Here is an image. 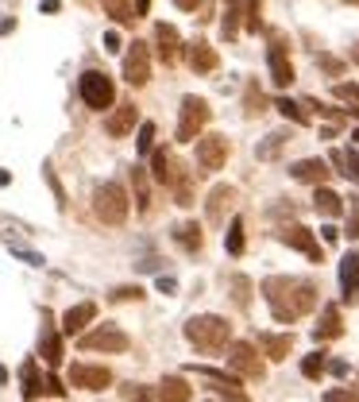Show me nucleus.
<instances>
[{
  "mask_svg": "<svg viewBox=\"0 0 359 402\" xmlns=\"http://www.w3.org/2000/svg\"><path fill=\"white\" fill-rule=\"evenodd\" d=\"M263 298L271 305V314L278 321H298L305 317L317 305V286L313 283H298V279H286V275H274L263 283Z\"/></svg>",
  "mask_w": 359,
  "mask_h": 402,
  "instance_id": "1",
  "label": "nucleus"
},
{
  "mask_svg": "<svg viewBox=\"0 0 359 402\" xmlns=\"http://www.w3.org/2000/svg\"><path fill=\"white\" fill-rule=\"evenodd\" d=\"M185 341L194 344L197 352H224L232 344V325L216 314H197L185 321Z\"/></svg>",
  "mask_w": 359,
  "mask_h": 402,
  "instance_id": "2",
  "label": "nucleus"
},
{
  "mask_svg": "<svg viewBox=\"0 0 359 402\" xmlns=\"http://www.w3.org/2000/svg\"><path fill=\"white\" fill-rule=\"evenodd\" d=\"M93 209H97V217L105 221V225H124L127 221V194L120 182H101L97 190H93Z\"/></svg>",
  "mask_w": 359,
  "mask_h": 402,
  "instance_id": "3",
  "label": "nucleus"
},
{
  "mask_svg": "<svg viewBox=\"0 0 359 402\" xmlns=\"http://www.w3.org/2000/svg\"><path fill=\"white\" fill-rule=\"evenodd\" d=\"M209 117H213V108H209L205 97H182V108H178V143H189V139L201 136Z\"/></svg>",
  "mask_w": 359,
  "mask_h": 402,
  "instance_id": "4",
  "label": "nucleus"
},
{
  "mask_svg": "<svg viewBox=\"0 0 359 402\" xmlns=\"http://www.w3.org/2000/svg\"><path fill=\"white\" fill-rule=\"evenodd\" d=\"M81 89V101H85L89 108H97V112H105V108H112V101H116V89H112V78L108 74H101V70H85L78 81Z\"/></svg>",
  "mask_w": 359,
  "mask_h": 402,
  "instance_id": "5",
  "label": "nucleus"
},
{
  "mask_svg": "<svg viewBox=\"0 0 359 402\" xmlns=\"http://www.w3.org/2000/svg\"><path fill=\"white\" fill-rule=\"evenodd\" d=\"M228 372H232L236 379H263V375H267V363H263V356L255 352L247 341H236L232 348H228Z\"/></svg>",
  "mask_w": 359,
  "mask_h": 402,
  "instance_id": "6",
  "label": "nucleus"
},
{
  "mask_svg": "<svg viewBox=\"0 0 359 402\" xmlns=\"http://www.w3.org/2000/svg\"><path fill=\"white\" fill-rule=\"evenodd\" d=\"M127 333L124 329H116V325H97L93 333L81 336V348L85 352H127Z\"/></svg>",
  "mask_w": 359,
  "mask_h": 402,
  "instance_id": "7",
  "label": "nucleus"
},
{
  "mask_svg": "<svg viewBox=\"0 0 359 402\" xmlns=\"http://www.w3.org/2000/svg\"><path fill=\"white\" fill-rule=\"evenodd\" d=\"M224 163H228V136L209 132V136L197 143V167H201L205 174H216V170H224Z\"/></svg>",
  "mask_w": 359,
  "mask_h": 402,
  "instance_id": "8",
  "label": "nucleus"
},
{
  "mask_svg": "<svg viewBox=\"0 0 359 402\" xmlns=\"http://www.w3.org/2000/svg\"><path fill=\"white\" fill-rule=\"evenodd\" d=\"M151 78V50L147 43H127V54H124V81L127 86H147Z\"/></svg>",
  "mask_w": 359,
  "mask_h": 402,
  "instance_id": "9",
  "label": "nucleus"
},
{
  "mask_svg": "<svg viewBox=\"0 0 359 402\" xmlns=\"http://www.w3.org/2000/svg\"><path fill=\"white\" fill-rule=\"evenodd\" d=\"M70 387L105 391V387H112V372H108V368H93V363H74V368H70Z\"/></svg>",
  "mask_w": 359,
  "mask_h": 402,
  "instance_id": "10",
  "label": "nucleus"
},
{
  "mask_svg": "<svg viewBox=\"0 0 359 402\" xmlns=\"http://www.w3.org/2000/svg\"><path fill=\"white\" fill-rule=\"evenodd\" d=\"M278 240L282 244H290V248H298L301 255H309L313 263H320V248H317V240H313V232L305 225H286L278 232Z\"/></svg>",
  "mask_w": 359,
  "mask_h": 402,
  "instance_id": "11",
  "label": "nucleus"
},
{
  "mask_svg": "<svg viewBox=\"0 0 359 402\" xmlns=\"http://www.w3.org/2000/svg\"><path fill=\"white\" fill-rule=\"evenodd\" d=\"M232 197H236V190L224 186V182L209 190V197H205V217H209V225H224V217L232 209Z\"/></svg>",
  "mask_w": 359,
  "mask_h": 402,
  "instance_id": "12",
  "label": "nucleus"
},
{
  "mask_svg": "<svg viewBox=\"0 0 359 402\" xmlns=\"http://www.w3.org/2000/svg\"><path fill=\"white\" fill-rule=\"evenodd\" d=\"M39 356L50 363V368H59L62 363V336L59 329H54V321H50V314L43 310V333H39Z\"/></svg>",
  "mask_w": 359,
  "mask_h": 402,
  "instance_id": "13",
  "label": "nucleus"
},
{
  "mask_svg": "<svg viewBox=\"0 0 359 402\" xmlns=\"http://www.w3.org/2000/svg\"><path fill=\"white\" fill-rule=\"evenodd\" d=\"M155 43H158V59H163L166 66H174V62L182 59V35H178L170 23H158L155 28Z\"/></svg>",
  "mask_w": 359,
  "mask_h": 402,
  "instance_id": "14",
  "label": "nucleus"
},
{
  "mask_svg": "<svg viewBox=\"0 0 359 402\" xmlns=\"http://www.w3.org/2000/svg\"><path fill=\"white\" fill-rule=\"evenodd\" d=\"M197 372L205 375V383L213 387L216 394H224L228 402H247V394L240 391V383H236V375L228 379V375H220V372H213V368H197Z\"/></svg>",
  "mask_w": 359,
  "mask_h": 402,
  "instance_id": "15",
  "label": "nucleus"
},
{
  "mask_svg": "<svg viewBox=\"0 0 359 402\" xmlns=\"http://www.w3.org/2000/svg\"><path fill=\"white\" fill-rule=\"evenodd\" d=\"M136 120H139L136 105H132V101H124V105H120L116 112H112V117L105 120V132H108L112 139H120V136H127V132L136 128Z\"/></svg>",
  "mask_w": 359,
  "mask_h": 402,
  "instance_id": "16",
  "label": "nucleus"
},
{
  "mask_svg": "<svg viewBox=\"0 0 359 402\" xmlns=\"http://www.w3.org/2000/svg\"><path fill=\"white\" fill-rule=\"evenodd\" d=\"M290 174L298 178V182H313V186H325L329 182V163H320V159H301V163H294Z\"/></svg>",
  "mask_w": 359,
  "mask_h": 402,
  "instance_id": "17",
  "label": "nucleus"
},
{
  "mask_svg": "<svg viewBox=\"0 0 359 402\" xmlns=\"http://www.w3.org/2000/svg\"><path fill=\"white\" fill-rule=\"evenodd\" d=\"M93 317H97V305L93 302H78V305H70L66 310V317H62V333H81V329H85L89 321H93Z\"/></svg>",
  "mask_w": 359,
  "mask_h": 402,
  "instance_id": "18",
  "label": "nucleus"
},
{
  "mask_svg": "<svg viewBox=\"0 0 359 402\" xmlns=\"http://www.w3.org/2000/svg\"><path fill=\"white\" fill-rule=\"evenodd\" d=\"M194 399V387L182 379V375H163L158 383V402H189Z\"/></svg>",
  "mask_w": 359,
  "mask_h": 402,
  "instance_id": "19",
  "label": "nucleus"
},
{
  "mask_svg": "<svg viewBox=\"0 0 359 402\" xmlns=\"http://www.w3.org/2000/svg\"><path fill=\"white\" fill-rule=\"evenodd\" d=\"M267 66H271V81L278 89H286L294 81V70H290V59H286V50L282 47H271L267 50Z\"/></svg>",
  "mask_w": 359,
  "mask_h": 402,
  "instance_id": "20",
  "label": "nucleus"
},
{
  "mask_svg": "<svg viewBox=\"0 0 359 402\" xmlns=\"http://www.w3.org/2000/svg\"><path fill=\"white\" fill-rule=\"evenodd\" d=\"M185 54H189V66H194L197 74H209V70H216V50L209 47L205 39H194L189 47H185Z\"/></svg>",
  "mask_w": 359,
  "mask_h": 402,
  "instance_id": "21",
  "label": "nucleus"
},
{
  "mask_svg": "<svg viewBox=\"0 0 359 402\" xmlns=\"http://www.w3.org/2000/svg\"><path fill=\"white\" fill-rule=\"evenodd\" d=\"M259 344H263V356H271L274 363H282L294 352V336L290 333H263Z\"/></svg>",
  "mask_w": 359,
  "mask_h": 402,
  "instance_id": "22",
  "label": "nucleus"
},
{
  "mask_svg": "<svg viewBox=\"0 0 359 402\" xmlns=\"http://www.w3.org/2000/svg\"><path fill=\"white\" fill-rule=\"evenodd\" d=\"M313 209H317V213L325 217V221H332V217L344 213V197L332 194L329 186H317V194H313Z\"/></svg>",
  "mask_w": 359,
  "mask_h": 402,
  "instance_id": "23",
  "label": "nucleus"
},
{
  "mask_svg": "<svg viewBox=\"0 0 359 402\" xmlns=\"http://www.w3.org/2000/svg\"><path fill=\"white\" fill-rule=\"evenodd\" d=\"M340 333H344V325H340V310H336V305H329V310L320 314V325L313 329V336H317V341H336Z\"/></svg>",
  "mask_w": 359,
  "mask_h": 402,
  "instance_id": "24",
  "label": "nucleus"
},
{
  "mask_svg": "<svg viewBox=\"0 0 359 402\" xmlns=\"http://www.w3.org/2000/svg\"><path fill=\"white\" fill-rule=\"evenodd\" d=\"M170 186H174V201L178 205H194V182H189V170L174 163V174H170Z\"/></svg>",
  "mask_w": 359,
  "mask_h": 402,
  "instance_id": "25",
  "label": "nucleus"
},
{
  "mask_svg": "<svg viewBox=\"0 0 359 402\" xmlns=\"http://www.w3.org/2000/svg\"><path fill=\"white\" fill-rule=\"evenodd\" d=\"M240 16H243V0H228V8H224V23H220V35L228 43L236 39V31H240Z\"/></svg>",
  "mask_w": 359,
  "mask_h": 402,
  "instance_id": "26",
  "label": "nucleus"
},
{
  "mask_svg": "<svg viewBox=\"0 0 359 402\" xmlns=\"http://www.w3.org/2000/svg\"><path fill=\"white\" fill-rule=\"evenodd\" d=\"M174 240L185 248V252H201V225H194V221H189V225H178Z\"/></svg>",
  "mask_w": 359,
  "mask_h": 402,
  "instance_id": "27",
  "label": "nucleus"
},
{
  "mask_svg": "<svg viewBox=\"0 0 359 402\" xmlns=\"http://www.w3.org/2000/svg\"><path fill=\"white\" fill-rule=\"evenodd\" d=\"M20 379H23V399H35V394H43V383H47V379H39V372H35V360H28L20 368Z\"/></svg>",
  "mask_w": 359,
  "mask_h": 402,
  "instance_id": "28",
  "label": "nucleus"
},
{
  "mask_svg": "<svg viewBox=\"0 0 359 402\" xmlns=\"http://www.w3.org/2000/svg\"><path fill=\"white\" fill-rule=\"evenodd\" d=\"M340 283H344V290H351L359 283V252H348L340 259Z\"/></svg>",
  "mask_w": 359,
  "mask_h": 402,
  "instance_id": "29",
  "label": "nucleus"
},
{
  "mask_svg": "<svg viewBox=\"0 0 359 402\" xmlns=\"http://www.w3.org/2000/svg\"><path fill=\"white\" fill-rule=\"evenodd\" d=\"M105 12H108V16H112L116 23H132V20L139 16L132 0H105Z\"/></svg>",
  "mask_w": 359,
  "mask_h": 402,
  "instance_id": "30",
  "label": "nucleus"
},
{
  "mask_svg": "<svg viewBox=\"0 0 359 402\" xmlns=\"http://www.w3.org/2000/svg\"><path fill=\"white\" fill-rule=\"evenodd\" d=\"M263 108H267V101H263L259 81H247V89H243V112H247V117H259Z\"/></svg>",
  "mask_w": 359,
  "mask_h": 402,
  "instance_id": "31",
  "label": "nucleus"
},
{
  "mask_svg": "<svg viewBox=\"0 0 359 402\" xmlns=\"http://www.w3.org/2000/svg\"><path fill=\"white\" fill-rule=\"evenodd\" d=\"M274 108H278V112H282V117H286V120H294V124H309V112H305V108H301L298 105V101H290V97H278V101H274Z\"/></svg>",
  "mask_w": 359,
  "mask_h": 402,
  "instance_id": "32",
  "label": "nucleus"
},
{
  "mask_svg": "<svg viewBox=\"0 0 359 402\" xmlns=\"http://www.w3.org/2000/svg\"><path fill=\"white\" fill-rule=\"evenodd\" d=\"M332 163H336V167L359 186V155L356 151H332Z\"/></svg>",
  "mask_w": 359,
  "mask_h": 402,
  "instance_id": "33",
  "label": "nucleus"
},
{
  "mask_svg": "<svg viewBox=\"0 0 359 402\" xmlns=\"http://www.w3.org/2000/svg\"><path fill=\"white\" fill-rule=\"evenodd\" d=\"M151 174H155L158 182H170L174 167H170V151H166V148H158L155 155H151Z\"/></svg>",
  "mask_w": 359,
  "mask_h": 402,
  "instance_id": "34",
  "label": "nucleus"
},
{
  "mask_svg": "<svg viewBox=\"0 0 359 402\" xmlns=\"http://www.w3.org/2000/svg\"><path fill=\"white\" fill-rule=\"evenodd\" d=\"M132 186H136V205H139V213H147L151 209V190H147V174L143 170H132Z\"/></svg>",
  "mask_w": 359,
  "mask_h": 402,
  "instance_id": "35",
  "label": "nucleus"
},
{
  "mask_svg": "<svg viewBox=\"0 0 359 402\" xmlns=\"http://www.w3.org/2000/svg\"><path fill=\"white\" fill-rule=\"evenodd\" d=\"M325 363H329V356H325V352H309L305 360H301V375H305V379H320Z\"/></svg>",
  "mask_w": 359,
  "mask_h": 402,
  "instance_id": "36",
  "label": "nucleus"
},
{
  "mask_svg": "<svg viewBox=\"0 0 359 402\" xmlns=\"http://www.w3.org/2000/svg\"><path fill=\"white\" fill-rule=\"evenodd\" d=\"M120 394H124L127 402H158L155 391H151V387H139V383H124V387H120Z\"/></svg>",
  "mask_w": 359,
  "mask_h": 402,
  "instance_id": "37",
  "label": "nucleus"
},
{
  "mask_svg": "<svg viewBox=\"0 0 359 402\" xmlns=\"http://www.w3.org/2000/svg\"><path fill=\"white\" fill-rule=\"evenodd\" d=\"M224 248H228V255H240V252H243V225H240V217H236L232 225H228V236H224Z\"/></svg>",
  "mask_w": 359,
  "mask_h": 402,
  "instance_id": "38",
  "label": "nucleus"
},
{
  "mask_svg": "<svg viewBox=\"0 0 359 402\" xmlns=\"http://www.w3.org/2000/svg\"><path fill=\"white\" fill-rule=\"evenodd\" d=\"M243 16H247V31H263V0H243Z\"/></svg>",
  "mask_w": 359,
  "mask_h": 402,
  "instance_id": "39",
  "label": "nucleus"
},
{
  "mask_svg": "<svg viewBox=\"0 0 359 402\" xmlns=\"http://www.w3.org/2000/svg\"><path fill=\"white\" fill-rule=\"evenodd\" d=\"M286 139H290L286 132H274V136L267 139V143H259V159H274L282 148H286Z\"/></svg>",
  "mask_w": 359,
  "mask_h": 402,
  "instance_id": "40",
  "label": "nucleus"
},
{
  "mask_svg": "<svg viewBox=\"0 0 359 402\" xmlns=\"http://www.w3.org/2000/svg\"><path fill=\"white\" fill-rule=\"evenodd\" d=\"M247 290H252V283H247L243 275H236L232 279V302L240 305V310H247V302H252V294H247Z\"/></svg>",
  "mask_w": 359,
  "mask_h": 402,
  "instance_id": "41",
  "label": "nucleus"
},
{
  "mask_svg": "<svg viewBox=\"0 0 359 402\" xmlns=\"http://www.w3.org/2000/svg\"><path fill=\"white\" fill-rule=\"evenodd\" d=\"M325 402H359V387H332L325 391Z\"/></svg>",
  "mask_w": 359,
  "mask_h": 402,
  "instance_id": "42",
  "label": "nucleus"
},
{
  "mask_svg": "<svg viewBox=\"0 0 359 402\" xmlns=\"http://www.w3.org/2000/svg\"><path fill=\"white\" fill-rule=\"evenodd\" d=\"M136 148H139V155H147V151L155 148V124L147 120L143 128H139V139H136Z\"/></svg>",
  "mask_w": 359,
  "mask_h": 402,
  "instance_id": "43",
  "label": "nucleus"
},
{
  "mask_svg": "<svg viewBox=\"0 0 359 402\" xmlns=\"http://www.w3.org/2000/svg\"><path fill=\"white\" fill-rule=\"evenodd\" d=\"M332 97H340V101H351V105H359V86H351V81H340V86L332 89Z\"/></svg>",
  "mask_w": 359,
  "mask_h": 402,
  "instance_id": "44",
  "label": "nucleus"
},
{
  "mask_svg": "<svg viewBox=\"0 0 359 402\" xmlns=\"http://www.w3.org/2000/svg\"><path fill=\"white\" fill-rule=\"evenodd\" d=\"M136 298H143L139 286H116V290H112V302H136Z\"/></svg>",
  "mask_w": 359,
  "mask_h": 402,
  "instance_id": "45",
  "label": "nucleus"
},
{
  "mask_svg": "<svg viewBox=\"0 0 359 402\" xmlns=\"http://www.w3.org/2000/svg\"><path fill=\"white\" fill-rule=\"evenodd\" d=\"M12 255H16V259H23V263H31V267H43V255H39V252H28V248H12Z\"/></svg>",
  "mask_w": 359,
  "mask_h": 402,
  "instance_id": "46",
  "label": "nucleus"
},
{
  "mask_svg": "<svg viewBox=\"0 0 359 402\" xmlns=\"http://www.w3.org/2000/svg\"><path fill=\"white\" fill-rule=\"evenodd\" d=\"M344 236H348V240H359V205L348 213V228H344Z\"/></svg>",
  "mask_w": 359,
  "mask_h": 402,
  "instance_id": "47",
  "label": "nucleus"
},
{
  "mask_svg": "<svg viewBox=\"0 0 359 402\" xmlns=\"http://www.w3.org/2000/svg\"><path fill=\"white\" fill-rule=\"evenodd\" d=\"M43 391H50L54 399H62V394H66V387H62V383L54 379V375H47V383H43Z\"/></svg>",
  "mask_w": 359,
  "mask_h": 402,
  "instance_id": "48",
  "label": "nucleus"
},
{
  "mask_svg": "<svg viewBox=\"0 0 359 402\" xmlns=\"http://www.w3.org/2000/svg\"><path fill=\"white\" fill-rule=\"evenodd\" d=\"M320 70H329V74H344V66H340L336 59H329V54H320Z\"/></svg>",
  "mask_w": 359,
  "mask_h": 402,
  "instance_id": "49",
  "label": "nucleus"
},
{
  "mask_svg": "<svg viewBox=\"0 0 359 402\" xmlns=\"http://www.w3.org/2000/svg\"><path fill=\"white\" fill-rule=\"evenodd\" d=\"M105 50H108V54L120 50V35H116V31H105Z\"/></svg>",
  "mask_w": 359,
  "mask_h": 402,
  "instance_id": "50",
  "label": "nucleus"
},
{
  "mask_svg": "<svg viewBox=\"0 0 359 402\" xmlns=\"http://www.w3.org/2000/svg\"><path fill=\"white\" fill-rule=\"evenodd\" d=\"M158 290H163V294H174V279H158Z\"/></svg>",
  "mask_w": 359,
  "mask_h": 402,
  "instance_id": "51",
  "label": "nucleus"
},
{
  "mask_svg": "<svg viewBox=\"0 0 359 402\" xmlns=\"http://www.w3.org/2000/svg\"><path fill=\"white\" fill-rule=\"evenodd\" d=\"M320 236H325V240H329V244H332V240H336L340 232H336V228H332V225H325V228H320Z\"/></svg>",
  "mask_w": 359,
  "mask_h": 402,
  "instance_id": "52",
  "label": "nucleus"
},
{
  "mask_svg": "<svg viewBox=\"0 0 359 402\" xmlns=\"http://www.w3.org/2000/svg\"><path fill=\"white\" fill-rule=\"evenodd\" d=\"M174 4H178L182 12H194V8H197V0H174Z\"/></svg>",
  "mask_w": 359,
  "mask_h": 402,
  "instance_id": "53",
  "label": "nucleus"
},
{
  "mask_svg": "<svg viewBox=\"0 0 359 402\" xmlns=\"http://www.w3.org/2000/svg\"><path fill=\"white\" fill-rule=\"evenodd\" d=\"M147 8H151V0H136V12H139V16H147Z\"/></svg>",
  "mask_w": 359,
  "mask_h": 402,
  "instance_id": "54",
  "label": "nucleus"
},
{
  "mask_svg": "<svg viewBox=\"0 0 359 402\" xmlns=\"http://www.w3.org/2000/svg\"><path fill=\"white\" fill-rule=\"evenodd\" d=\"M43 12H59V0H43Z\"/></svg>",
  "mask_w": 359,
  "mask_h": 402,
  "instance_id": "55",
  "label": "nucleus"
},
{
  "mask_svg": "<svg viewBox=\"0 0 359 402\" xmlns=\"http://www.w3.org/2000/svg\"><path fill=\"white\" fill-rule=\"evenodd\" d=\"M348 302H359V283H356V286H351V290H348Z\"/></svg>",
  "mask_w": 359,
  "mask_h": 402,
  "instance_id": "56",
  "label": "nucleus"
},
{
  "mask_svg": "<svg viewBox=\"0 0 359 402\" xmlns=\"http://www.w3.org/2000/svg\"><path fill=\"white\" fill-rule=\"evenodd\" d=\"M8 182H12V174L8 170H0V186H8Z\"/></svg>",
  "mask_w": 359,
  "mask_h": 402,
  "instance_id": "57",
  "label": "nucleus"
},
{
  "mask_svg": "<svg viewBox=\"0 0 359 402\" xmlns=\"http://www.w3.org/2000/svg\"><path fill=\"white\" fill-rule=\"evenodd\" d=\"M0 383H8V372H4V368H0Z\"/></svg>",
  "mask_w": 359,
  "mask_h": 402,
  "instance_id": "58",
  "label": "nucleus"
},
{
  "mask_svg": "<svg viewBox=\"0 0 359 402\" xmlns=\"http://www.w3.org/2000/svg\"><path fill=\"white\" fill-rule=\"evenodd\" d=\"M344 4H359V0H344Z\"/></svg>",
  "mask_w": 359,
  "mask_h": 402,
  "instance_id": "59",
  "label": "nucleus"
},
{
  "mask_svg": "<svg viewBox=\"0 0 359 402\" xmlns=\"http://www.w3.org/2000/svg\"><path fill=\"white\" fill-rule=\"evenodd\" d=\"M356 143H359V128H356Z\"/></svg>",
  "mask_w": 359,
  "mask_h": 402,
  "instance_id": "60",
  "label": "nucleus"
},
{
  "mask_svg": "<svg viewBox=\"0 0 359 402\" xmlns=\"http://www.w3.org/2000/svg\"><path fill=\"white\" fill-rule=\"evenodd\" d=\"M356 62H359V47H356Z\"/></svg>",
  "mask_w": 359,
  "mask_h": 402,
  "instance_id": "61",
  "label": "nucleus"
}]
</instances>
